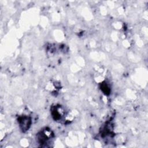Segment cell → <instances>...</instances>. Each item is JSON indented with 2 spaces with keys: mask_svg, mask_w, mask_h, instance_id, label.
Wrapping results in <instances>:
<instances>
[{
  "mask_svg": "<svg viewBox=\"0 0 148 148\" xmlns=\"http://www.w3.org/2000/svg\"><path fill=\"white\" fill-rule=\"evenodd\" d=\"M17 121L21 130L23 132L28 130L31 125V119L27 116H20L17 119Z\"/></svg>",
  "mask_w": 148,
  "mask_h": 148,
  "instance_id": "6da1fadb",
  "label": "cell"
},
{
  "mask_svg": "<svg viewBox=\"0 0 148 148\" xmlns=\"http://www.w3.org/2000/svg\"><path fill=\"white\" fill-rule=\"evenodd\" d=\"M51 136V135H50ZM47 135L45 131H41L37 135V139L38 142L41 144H45L47 142V141L50 139V136Z\"/></svg>",
  "mask_w": 148,
  "mask_h": 148,
  "instance_id": "7a4b0ae2",
  "label": "cell"
},
{
  "mask_svg": "<svg viewBox=\"0 0 148 148\" xmlns=\"http://www.w3.org/2000/svg\"><path fill=\"white\" fill-rule=\"evenodd\" d=\"M51 116L52 117L54 120H59L61 119L62 116V113L61 112H60L59 108L57 106H54L51 109Z\"/></svg>",
  "mask_w": 148,
  "mask_h": 148,
  "instance_id": "3957f363",
  "label": "cell"
},
{
  "mask_svg": "<svg viewBox=\"0 0 148 148\" xmlns=\"http://www.w3.org/2000/svg\"><path fill=\"white\" fill-rule=\"evenodd\" d=\"M99 87H100L101 90L103 92V93L104 94H105L106 95H108L110 94V88L109 86L108 85L107 83H106L105 82L101 83L99 85Z\"/></svg>",
  "mask_w": 148,
  "mask_h": 148,
  "instance_id": "277c9868",
  "label": "cell"
}]
</instances>
